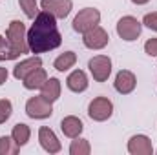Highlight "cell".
I'll use <instances>...</instances> for the list:
<instances>
[{
    "mask_svg": "<svg viewBox=\"0 0 157 155\" xmlns=\"http://www.w3.org/2000/svg\"><path fill=\"white\" fill-rule=\"evenodd\" d=\"M62 44V35L57 28V18L48 13L40 11L33 18V26L28 31V46L31 53H48L57 49Z\"/></svg>",
    "mask_w": 157,
    "mask_h": 155,
    "instance_id": "obj_1",
    "label": "cell"
},
{
    "mask_svg": "<svg viewBox=\"0 0 157 155\" xmlns=\"http://www.w3.org/2000/svg\"><path fill=\"white\" fill-rule=\"evenodd\" d=\"M6 39L9 40L11 47L18 53V55H26L29 51L28 46V31L22 20H11L6 31Z\"/></svg>",
    "mask_w": 157,
    "mask_h": 155,
    "instance_id": "obj_2",
    "label": "cell"
},
{
    "mask_svg": "<svg viewBox=\"0 0 157 155\" xmlns=\"http://www.w3.org/2000/svg\"><path fill=\"white\" fill-rule=\"evenodd\" d=\"M99 22H101V11L95 7H84L73 18V29L82 35V33L90 31L91 28L99 26Z\"/></svg>",
    "mask_w": 157,
    "mask_h": 155,
    "instance_id": "obj_3",
    "label": "cell"
},
{
    "mask_svg": "<svg viewBox=\"0 0 157 155\" xmlns=\"http://www.w3.org/2000/svg\"><path fill=\"white\" fill-rule=\"evenodd\" d=\"M141 31H143V22H139L135 17L132 15H126L122 18H119L117 22V35L126 42H133L141 37Z\"/></svg>",
    "mask_w": 157,
    "mask_h": 155,
    "instance_id": "obj_4",
    "label": "cell"
},
{
    "mask_svg": "<svg viewBox=\"0 0 157 155\" xmlns=\"http://www.w3.org/2000/svg\"><path fill=\"white\" fill-rule=\"evenodd\" d=\"M88 115L95 122H104L113 115V102L108 97H95L88 106Z\"/></svg>",
    "mask_w": 157,
    "mask_h": 155,
    "instance_id": "obj_5",
    "label": "cell"
},
{
    "mask_svg": "<svg viewBox=\"0 0 157 155\" xmlns=\"http://www.w3.org/2000/svg\"><path fill=\"white\" fill-rule=\"evenodd\" d=\"M88 70L91 73L93 80L97 82H106L112 75V59L106 55H95L88 62Z\"/></svg>",
    "mask_w": 157,
    "mask_h": 155,
    "instance_id": "obj_6",
    "label": "cell"
},
{
    "mask_svg": "<svg viewBox=\"0 0 157 155\" xmlns=\"http://www.w3.org/2000/svg\"><path fill=\"white\" fill-rule=\"evenodd\" d=\"M26 113H28V117L37 119V120H40V119H49V117L53 115V106L42 95L31 97L26 102Z\"/></svg>",
    "mask_w": 157,
    "mask_h": 155,
    "instance_id": "obj_7",
    "label": "cell"
},
{
    "mask_svg": "<svg viewBox=\"0 0 157 155\" xmlns=\"http://www.w3.org/2000/svg\"><path fill=\"white\" fill-rule=\"evenodd\" d=\"M82 42H84V46H86L88 49H102V47L108 46L110 35H108V31H106L104 28L95 26V28H91L90 31L82 33Z\"/></svg>",
    "mask_w": 157,
    "mask_h": 155,
    "instance_id": "obj_8",
    "label": "cell"
},
{
    "mask_svg": "<svg viewBox=\"0 0 157 155\" xmlns=\"http://www.w3.org/2000/svg\"><path fill=\"white\" fill-rule=\"evenodd\" d=\"M40 7L42 11L51 13L55 18H66L73 9V2L71 0H40Z\"/></svg>",
    "mask_w": 157,
    "mask_h": 155,
    "instance_id": "obj_9",
    "label": "cell"
},
{
    "mask_svg": "<svg viewBox=\"0 0 157 155\" xmlns=\"http://www.w3.org/2000/svg\"><path fill=\"white\" fill-rule=\"evenodd\" d=\"M39 142H40V146H42V150L48 152V153H59V152L62 150L59 137H57L55 131H53L51 128H48V126H42L39 130Z\"/></svg>",
    "mask_w": 157,
    "mask_h": 155,
    "instance_id": "obj_10",
    "label": "cell"
},
{
    "mask_svg": "<svg viewBox=\"0 0 157 155\" xmlns=\"http://www.w3.org/2000/svg\"><path fill=\"white\" fill-rule=\"evenodd\" d=\"M137 86V78L135 75L130 71V70H121L117 75H115V80H113V88L115 91L121 93V95H128L135 89Z\"/></svg>",
    "mask_w": 157,
    "mask_h": 155,
    "instance_id": "obj_11",
    "label": "cell"
},
{
    "mask_svg": "<svg viewBox=\"0 0 157 155\" xmlns=\"http://www.w3.org/2000/svg\"><path fill=\"white\" fill-rule=\"evenodd\" d=\"M39 68H42V59H40L39 55L29 57V59L18 62V64L13 68V77L17 78V80H24L29 73H33V71L39 70Z\"/></svg>",
    "mask_w": 157,
    "mask_h": 155,
    "instance_id": "obj_12",
    "label": "cell"
},
{
    "mask_svg": "<svg viewBox=\"0 0 157 155\" xmlns=\"http://www.w3.org/2000/svg\"><path fill=\"white\" fill-rule=\"evenodd\" d=\"M128 152L132 155H152L154 153V146L150 137L146 135H133L128 141Z\"/></svg>",
    "mask_w": 157,
    "mask_h": 155,
    "instance_id": "obj_13",
    "label": "cell"
},
{
    "mask_svg": "<svg viewBox=\"0 0 157 155\" xmlns=\"http://www.w3.org/2000/svg\"><path fill=\"white\" fill-rule=\"evenodd\" d=\"M60 130H62V133H64L66 137L75 139V137H78V135L82 133L84 124H82V120H80L78 117L68 115V117H64V119L60 120Z\"/></svg>",
    "mask_w": 157,
    "mask_h": 155,
    "instance_id": "obj_14",
    "label": "cell"
},
{
    "mask_svg": "<svg viewBox=\"0 0 157 155\" xmlns=\"http://www.w3.org/2000/svg\"><path fill=\"white\" fill-rule=\"evenodd\" d=\"M88 75L82 71V70H75V71H71L68 78H66V86H68V89L70 91H73V93H82V91H86L88 89Z\"/></svg>",
    "mask_w": 157,
    "mask_h": 155,
    "instance_id": "obj_15",
    "label": "cell"
},
{
    "mask_svg": "<svg viewBox=\"0 0 157 155\" xmlns=\"http://www.w3.org/2000/svg\"><path fill=\"white\" fill-rule=\"evenodd\" d=\"M60 89H62V86H60V80L55 77H49L46 80V84L40 88V95L48 100V102H55V100H59L60 99Z\"/></svg>",
    "mask_w": 157,
    "mask_h": 155,
    "instance_id": "obj_16",
    "label": "cell"
},
{
    "mask_svg": "<svg viewBox=\"0 0 157 155\" xmlns=\"http://www.w3.org/2000/svg\"><path fill=\"white\" fill-rule=\"evenodd\" d=\"M46 80H48L46 70H44V68H39V70H35L33 73H29L28 77L24 78L22 84H24L26 89H40V88L46 84Z\"/></svg>",
    "mask_w": 157,
    "mask_h": 155,
    "instance_id": "obj_17",
    "label": "cell"
},
{
    "mask_svg": "<svg viewBox=\"0 0 157 155\" xmlns=\"http://www.w3.org/2000/svg\"><path fill=\"white\" fill-rule=\"evenodd\" d=\"M11 137H13V141H15L18 146H26L28 141H29V137H31V130H29L28 124L18 122V124L13 126V130H11Z\"/></svg>",
    "mask_w": 157,
    "mask_h": 155,
    "instance_id": "obj_18",
    "label": "cell"
},
{
    "mask_svg": "<svg viewBox=\"0 0 157 155\" xmlns=\"http://www.w3.org/2000/svg\"><path fill=\"white\" fill-rule=\"evenodd\" d=\"M75 62H77V55H75L73 51H66V53H62V55H59V57L55 59L53 68H55L57 71H68L70 68L75 66Z\"/></svg>",
    "mask_w": 157,
    "mask_h": 155,
    "instance_id": "obj_19",
    "label": "cell"
},
{
    "mask_svg": "<svg viewBox=\"0 0 157 155\" xmlns=\"http://www.w3.org/2000/svg\"><path fill=\"white\" fill-rule=\"evenodd\" d=\"M90 152H91V146H90L88 139L75 137V141H71V144H70V153L71 155H90Z\"/></svg>",
    "mask_w": 157,
    "mask_h": 155,
    "instance_id": "obj_20",
    "label": "cell"
},
{
    "mask_svg": "<svg viewBox=\"0 0 157 155\" xmlns=\"http://www.w3.org/2000/svg\"><path fill=\"white\" fill-rule=\"evenodd\" d=\"M18 57H20V55L11 47L9 40L0 35V62H2V60H15V59H18Z\"/></svg>",
    "mask_w": 157,
    "mask_h": 155,
    "instance_id": "obj_21",
    "label": "cell"
},
{
    "mask_svg": "<svg viewBox=\"0 0 157 155\" xmlns=\"http://www.w3.org/2000/svg\"><path fill=\"white\" fill-rule=\"evenodd\" d=\"M18 150L20 146L13 141V137H7V135L0 137V155H15L18 153Z\"/></svg>",
    "mask_w": 157,
    "mask_h": 155,
    "instance_id": "obj_22",
    "label": "cell"
},
{
    "mask_svg": "<svg viewBox=\"0 0 157 155\" xmlns=\"http://www.w3.org/2000/svg\"><path fill=\"white\" fill-rule=\"evenodd\" d=\"M20 4V9L24 11V15L28 18H35L39 15V6H37V0H18Z\"/></svg>",
    "mask_w": 157,
    "mask_h": 155,
    "instance_id": "obj_23",
    "label": "cell"
},
{
    "mask_svg": "<svg viewBox=\"0 0 157 155\" xmlns=\"http://www.w3.org/2000/svg\"><path fill=\"white\" fill-rule=\"evenodd\" d=\"M11 113H13V104H11V100L0 99V124L7 122L9 117H11Z\"/></svg>",
    "mask_w": 157,
    "mask_h": 155,
    "instance_id": "obj_24",
    "label": "cell"
},
{
    "mask_svg": "<svg viewBox=\"0 0 157 155\" xmlns=\"http://www.w3.org/2000/svg\"><path fill=\"white\" fill-rule=\"evenodd\" d=\"M143 24L152 29V31H157V13H146L144 18H143Z\"/></svg>",
    "mask_w": 157,
    "mask_h": 155,
    "instance_id": "obj_25",
    "label": "cell"
},
{
    "mask_svg": "<svg viewBox=\"0 0 157 155\" xmlns=\"http://www.w3.org/2000/svg\"><path fill=\"white\" fill-rule=\"evenodd\" d=\"M144 53L150 57H157V39H148L144 42Z\"/></svg>",
    "mask_w": 157,
    "mask_h": 155,
    "instance_id": "obj_26",
    "label": "cell"
},
{
    "mask_svg": "<svg viewBox=\"0 0 157 155\" xmlns=\"http://www.w3.org/2000/svg\"><path fill=\"white\" fill-rule=\"evenodd\" d=\"M7 75H9V73H7V70H6V68H0V86L7 80Z\"/></svg>",
    "mask_w": 157,
    "mask_h": 155,
    "instance_id": "obj_27",
    "label": "cell"
},
{
    "mask_svg": "<svg viewBox=\"0 0 157 155\" xmlns=\"http://www.w3.org/2000/svg\"><path fill=\"white\" fill-rule=\"evenodd\" d=\"M133 4H137V6H144V4H148L150 0H132Z\"/></svg>",
    "mask_w": 157,
    "mask_h": 155,
    "instance_id": "obj_28",
    "label": "cell"
}]
</instances>
